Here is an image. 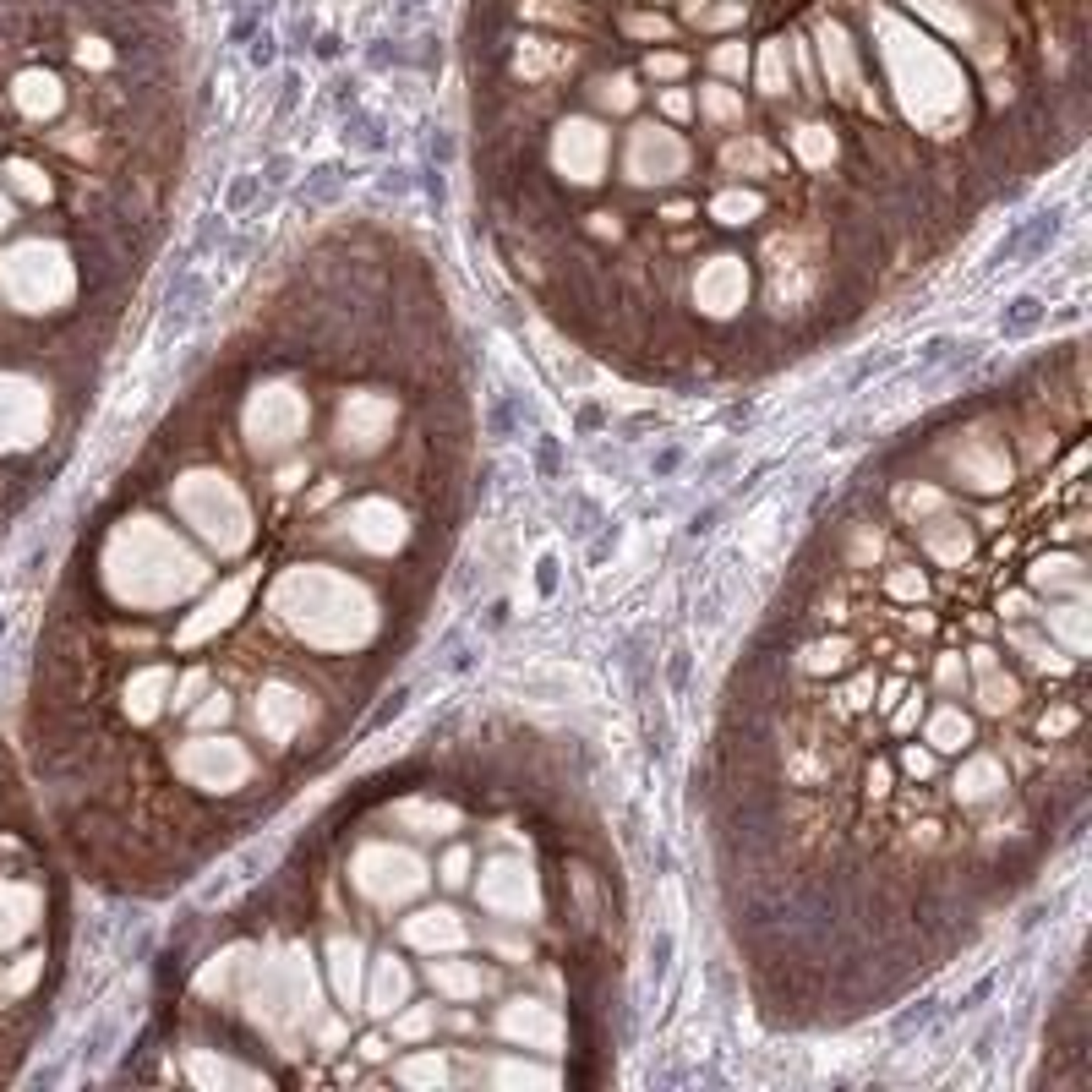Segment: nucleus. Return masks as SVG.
Wrapping results in <instances>:
<instances>
[{
  "label": "nucleus",
  "mask_w": 1092,
  "mask_h": 1092,
  "mask_svg": "<svg viewBox=\"0 0 1092 1092\" xmlns=\"http://www.w3.org/2000/svg\"><path fill=\"white\" fill-rule=\"evenodd\" d=\"M290 175H295V159H290V153H268V164H263V186H290Z\"/></svg>",
  "instance_id": "1a4fd4ad"
},
{
  "label": "nucleus",
  "mask_w": 1092,
  "mask_h": 1092,
  "mask_svg": "<svg viewBox=\"0 0 1092 1092\" xmlns=\"http://www.w3.org/2000/svg\"><path fill=\"white\" fill-rule=\"evenodd\" d=\"M295 104H301V71H284L279 77V98H273V121H290Z\"/></svg>",
  "instance_id": "0eeeda50"
},
{
  "label": "nucleus",
  "mask_w": 1092,
  "mask_h": 1092,
  "mask_svg": "<svg viewBox=\"0 0 1092 1092\" xmlns=\"http://www.w3.org/2000/svg\"><path fill=\"white\" fill-rule=\"evenodd\" d=\"M950 344H956V339H929V344H923V366L945 361V355H950Z\"/></svg>",
  "instance_id": "4468645a"
},
{
  "label": "nucleus",
  "mask_w": 1092,
  "mask_h": 1092,
  "mask_svg": "<svg viewBox=\"0 0 1092 1092\" xmlns=\"http://www.w3.org/2000/svg\"><path fill=\"white\" fill-rule=\"evenodd\" d=\"M416 6H421V0H416Z\"/></svg>",
  "instance_id": "f3484780"
},
{
  "label": "nucleus",
  "mask_w": 1092,
  "mask_h": 1092,
  "mask_svg": "<svg viewBox=\"0 0 1092 1092\" xmlns=\"http://www.w3.org/2000/svg\"><path fill=\"white\" fill-rule=\"evenodd\" d=\"M66 912L55 841L44 836L17 759L0 749V1082L28 1054L55 1000L66 967Z\"/></svg>",
  "instance_id": "f257e3e1"
},
{
  "label": "nucleus",
  "mask_w": 1092,
  "mask_h": 1092,
  "mask_svg": "<svg viewBox=\"0 0 1092 1092\" xmlns=\"http://www.w3.org/2000/svg\"><path fill=\"white\" fill-rule=\"evenodd\" d=\"M350 186V164L344 159H328V164H317L311 175H306V186H301V208H328L339 191Z\"/></svg>",
  "instance_id": "7ed1b4c3"
},
{
  "label": "nucleus",
  "mask_w": 1092,
  "mask_h": 1092,
  "mask_svg": "<svg viewBox=\"0 0 1092 1092\" xmlns=\"http://www.w3.org/2000/svg\"><path fill=\"white\" fill-rule=\"evenodd\" d=\"M257 197H263V175H235L230 191H224V219H241Z\"/></svg>",
  "instance_id": "39448f33"
},
{
  "label": "nucleus",
  "mask_w": 1092,
  "mask_h": 1092,
  "mask_svg": "<svg viewBox=\"0 0 1092 1092\" xmlns=\"http://www.w3.org/2000/svg\"><path fill=\"white\" fill-rule=\"evenodd\" d=\"M383 191H410V170H383Z\"/></svg>",
  "instance_id": "2eb2a0df"
},
{
  "label": "nucleus",
  "mask_w": 1092,
  "mask_h": 1092,
  "mask_svg": "<svg viewBox=\"0 0 1092 1092\" xmlns=\"http://www.w3.org/2000/svg\"><path fill=\"white\" fill-rule=\"evenodd\" d=\"M344 148L355 153H383L388 148V115H377V110H344Z\"/></svg>",
  "instance_id": "f03ea898"
},
{
  "label": "nucleus",
  "mask_w": 1092,
  "mask_h": 1092,
  "mask_svg": "<svg viewBox=\"0 0 1092 1092\" xmlns=\"http://www.w3.org/2000/svg\"><path fill=\"white\" fill-rule=\"evenodd\" d=\"M1043 317H1049V306L1038 301V295H1016V301L1005 306V317H1000V334L1005 339H1022V334H1032Z\"/></svg>",
  "instance_id": "20e7f679"
},
{
  "label": "nucleus",
  "mask_w": 1092,
  "mask_h": 1092,
  "mask_svg": "<svg viewBox=\"0 0 1092 1092\" xmlns=\"http://www.w3.org/2000/svg\"><path fill=\"white\" fill-rule=\"evenodd\" d=\"M667 677H672V689H683V677H689V650H672Z\"/></svg>",
  "instance_id": "ddd939ff"
},
{
  "label": "nucleus",
  "mask_w": 1092,
  "mask_h": 1092,
  "mask_svg": "<svg viewBox=\"0 0 1092 1092\" xmlns=\"http://www.w3.org/2000/svg\"><path fill=\"white\" fill-rule=\"evenodd\" d=\"M311 50H317V61H339V55H344V38H339V33H323Z\"/></svg>",
  "instance_id": "f8f14e48"
},
{
  "label": "nucleus",
  "mask_w": 1092,
  "mask_h": 1092,
  "mask_svg": "<svg viewBox=\"0 0 1092 1092\" xmlns=\"http://www.w3.org/2000/svg\"><path fill=\"white\" fill-rule=\"evenodd\" d=\"M366 66H371V71H394V66H410V44H394V38H371V44H366Z\"/></svg>",
  "instance_id": "423d86ee"
},
{
  "label": "nucleus",
  "mask_w": 1092,
  "mask_h": 1092,
  "mask_svg": "<svg viewBox=\"0 0 1092 1092\" xmlns=\"http://www.w3.org/2000/svg\"><path fill=\"white\" fill-rule=\"evenodd\" d=\"M273 61H279V33H257V38H251V66L268 71Z\"/></svg>",
  "instance_id": "9d476101"
},
{
  "label": "nucleus",
  "mask_w": 1092,
  "mask_h": 1092,
  "mask_svg": "<svg viewBox=\"0 0 1092 1092\" xmlns=\"http://www.w3.org/2000/svg\"><path fill=\"white\" fill-rule=\"evenodd\" d=\"M410 66H416V71H437V66H443V38H437V33H421L416 50H410Z\"/></svg>",
  "instance_id": "6e6552de"
},
{
  "label": "nucleus",
  "mask_w": 1092,
  "mask_h": 1092,
  "mask_svg": "<svg viewBox=\"0 0 1092 1092\" xmlns=\"http://www.w3.org/2000/svg\"><path fill=\"white\" fill-rule=\"evenodd\" d=\"M301 44H311V22H295L290 28V50H301Z\"/></svg>",
  "instance_id": "dca6fc26"
},
{
  "label": "nucleus",
  "mask_w": 1092,
  "mask_h": 1092,
  "mask_svg": "<svg viewBox=\"0 0 1092 1092\" xmlns=\"http://www.w3.org/2000/svg\"><path fill=\"white\" fill-rule=\"evenodd\" d=\"M334 104H339V115L355 110V104H361V82H355V77H339L334 82Z\"/></svg>",
  "instance_id": "9b49d317"
}]
</instances>
